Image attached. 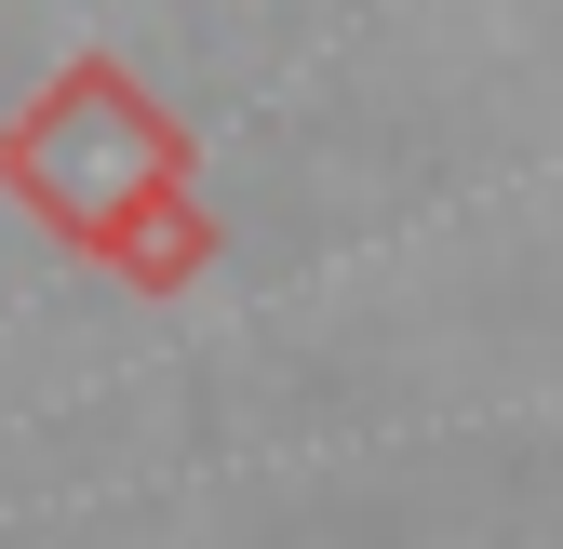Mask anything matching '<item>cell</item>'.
<instances>
[{"label": "cell", "mask_w": 563, "mask_h": 549, "mask_svg": "<svg viewBox=\"0 0 563 549\" xmlns=\"http://www.w3.org/2000/svg\"><path fill=\"white\" fill-rule=\"evenodd\" d=\"M0 175H14L67 242H108L134 201L188 188V121H175L148 81H134L121 54H67L54 81L14 108V134H0Z\"/></svg>", "instance_id": "cell-1"}, {"label": "cell", "mask_w": 563, "mask_h": 549, "mask_svg": "<svg viewBox=\"0 0 563 549\" xmlns=\"http://www.w3.org/2000/svg\"><path fill=\"white\" fill-rule=\"evenodd\" d=\"M95 255L121 268L134 295H175V282H201V268H216V215H201L188 188H162V201H134V215H121Z\"/></svg>", "instance_id": "cell-2"}]
</instances>
